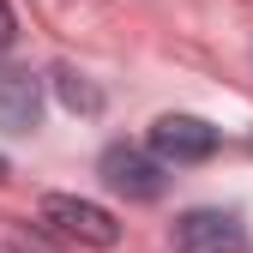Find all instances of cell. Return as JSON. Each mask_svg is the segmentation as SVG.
Returning <instances> with one entry per match:
<instances>
[{"label":"cell","mask_w":253,"mask_h":253,"mask_svg":"<svg viewBox=\"0 0 253 253\" xmlns=\"http://www.w3.org/2000/svg\"><path fill=\"white\" fill-rule=\"evenodd\" d=\"M37 217H42V229H54L60 241H73V247H97V253L121 247L115 211H103L97 199H79V193H42Z\"/></svg>","instance_id":"2"},{"label":"cell","mask_w":253,"mask_h":253,"mask_svg":"<svg viewBox=\"0 0 253 253\" xmlns=\"http://www.w3.org/2000/svg\"><path fill=\"white\" fill-rule=\"evenodd\" d=\"M175 253H247V223L235 211H181L175 217Z\"/></svg>","instance_id":"4"},{"label":"cell","mask_w":253,"mask_h":253,"mask_svg":"<svg viewBox=\"0 0 253 253\" xmlns=\"http://www.w3.org/2000/svg\"><path fill=\"white\" fill-rule=\"evenodd\" d=\"M37 121H42V79L24 67H0V126L30 133Z\"/></svg>","instance_id":"5"},{"label":"cell","mask_w":253,"mask_h":253,"mask_svg":"<svg viewBox=\"0 0 253 253\" xmlns=\"http://www.w3.org/2000/svg\"><path fill=\"white\" fill-rule=\"evenodd\" d=\"M145 145L163 157L169 169H181V163H205V157H217V145H223V133H217L211 121H199V115H157L151 121V133H145Z\"/></svg>","instance_id":"3"},{"label":"cell","mask_w":253,"mask_h":253,"mask_svg":"<svg viewBox=\"0 0 253 253\" xmlns=\"http://www.w3.org/2000/svg\"><path fill=\"white\" fill-rule=\"evenodd\" d=\"M97 175H103V187H109V193L133 199V205L163 199V187H169V163H163V157H157L151 145H126V139L103 145V157H97Z\"/></svg>","instance_id":"1"},{"label":"cell","mask_w":253,"mask_h":253,"mask_svg":"<svg viewBox=\"0 0 253 253\" xmlns=\"http://www.w3.org/2000/svg\"><path fill=\"white\" fill-rule=\"evenodd\" d=\"M54 97L67 103L73 115H97V109H103V90L90 84L79 67H54Z\"/></svg>","instance_id":"6"},{"label":"cell","mask_w":253,"mask_h":253,"mask_svg":"<svg viewBox=\"0 0 253 253\" xmlns=\"http://www.w3.org/2000/svg\"><path fill=\"white\" fill-rule=\"evenodd\" d=\"M0 175H6V157H0Z\"/></svg>","instance_id":"8"},{"label":"cell","mask_w":253,"mask_h":253,"mask_svg":"<svg viewBox=\"0 0 253 253\" xmlns=\"http://www.w3.org/2000/svg\"><path fill=\"white\" fill-rule=\"evenodd\" d=\"M12 37H18V18H12L6 0H0V48H12Z\"/></svg>","instance_id":"7"}]
</instances>
